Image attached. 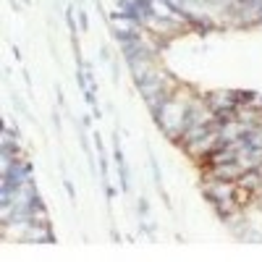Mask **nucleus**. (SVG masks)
Returning <instances> with one entry per match:
<instances>
[{
  "mask_svg": "<svg viewBox=\"0 0 262 262\" xmlns=\"http://www.w3.org/2000/svg\"><path fill=\"white\" fill-rule=\"evenodd\" d=\"M189 92H176V95H168V100L158 107V118H160V126L168 131L173 139H179L186 128V121H189V111H191V102L194 100H186Z\"/></svg>",
  "mask_w": 262,
  "mask_h": 262,
  "instance_id": "nucleus-1",
  "label": "nucleus"
}]
</instances>
